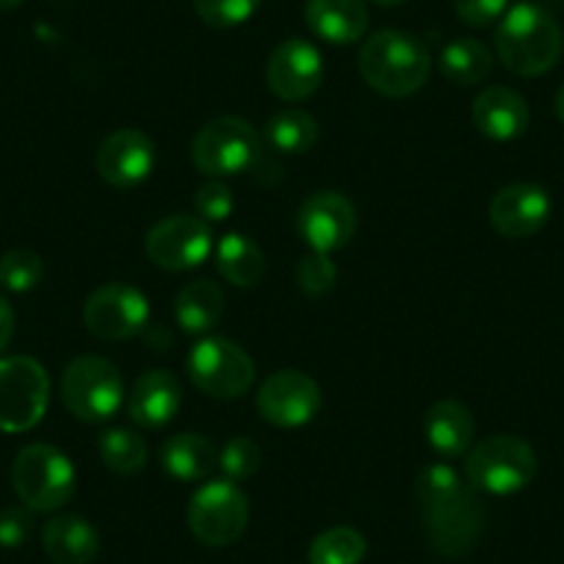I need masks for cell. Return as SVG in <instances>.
<instances>
[{"label":"cell","instance_id":"16","mask_svg":"<svg viewBox=\"0 0 564 564\" xmlns=\"http://www.w3.org/2000/svg\"><path fill=\"white\" fill-rule=\"evenodd\" d=\"M155 166V144L144 130L119 128L97 148V172L113 188H133L150 177Z\"/></svg>","mask_w":564,"mask_h":564},{"label":"cell","instance_id":"15","mask_svg":"<svg viewBox=\"0 0 564 564\" xmlns=\"http://www.w3.org/2000/svg\"><path fill=\"white\" fill-rule=\"evenodd\" d=\"M265 80L280 100H307L311 95H316L324 80L322 53L307 40L280 42L265 64Z\"/></svg>","mask_w":564,"mask_h":564},{"label":"cell","instance_id":"39","mask_svg":"<svg viewBox=\"0 0 564 564\" xmlns=\"http://www.w3.org/2000/svg\"><path fill=\"white\" fill-rule=\"evenodd\" d=\"M371 3H377V7L382 9H393V7H401V3H406V0H371Z\"/></svg>","mask_w":564,"mask_h":564},{"label":"cell","instance_id":"12","mask_svg":"<svg viewBox=\"0 0 564 564\" xmlns=\"http://www.w3.org/2000/svg\"><path fill=\"white\" fill-rule=\"evenodd\" d=\"M322 388L307 373L285 368L263 379L258 390V412L265 423L280 430L305 426L322 412Z\"/></svg>","mask_w":564,"mask_h":564},{"label":"cell","instance_id":"36","mask_svg":"<svg viewBox=\"0 0 564 564\" xmlns=\"http://www.w3.org/2000/svg\"><path fill=\"white\" fill-rule=\"evenodd\" d=\"M31 509L7 507L0 509V547H20L31 536Z\"/></svg>","mask_w":564,"mask_h":564},{"label":"cell","instance_id":"13","mask_svg":"<svg viewBox=\"0 0 564 564\" xmlns=\"http://www.w3.org/2000/svg\"><path fill=\"white\" fill-rule=\"evenodd\" d=\"M150 322V302L133 285L108 282L86 300L84 324L100 340H128Z\"/></svg>","mask_w":564,"mask_h":564},{"label":"cell","instance_id":"35","mask_svg":"<svg viewBox=\"0 0 564 564\" xmlns=\"http://www.w3.org/2000/svg\"><path fill=\"white\" fill-rule=\"evenodd\" d=\"M509 0H454V12L470 29H487L507 14Z\"/></svg>","mask_w":564,"mask_h":564},{"label":"cell","instance_id":"1","mask_svg":"<svg viewBox=\"0 0 564 564\" xmlns=\"http://www.w3.org/2000/svg\"><path fill=\"white\" fill-rule=\"evenodd\" d=\"M479 490L448 465H430L415 479V501L432 551L446 558L468 556L481 536L485 509Z\"/></svg>","mask_w":564,"mask_h":564},{"label":"cell","instance_id":"27","mask_svg":"<svg viewBox=\"0 0 564 564\" xmlns=\"http://www.w3.org/2000/svg\"><path fill=\"white\" fill-rule=\"evenodd\" d=\"M263 133L274 153L302 155L316 148L318 122L302 108H285L265 122Z\"/></svg>","mask_w":564,"mask_h":564},{"label":"cell","instance_id":"30","mask_svg":"<svg viewBox=\"0 0 564 564\" xmlns=\"http://www.w3.org/2000/svg\"><path fill=\"white\" fill-rule=\"evenodd\" d=\"M45 274V263L34 249H12L0 258V289L12 294L34 291Z\"/></svg>","mask_w":564,"mask_h":564},{"label":"cell","instance_id":"2","mask_svg":"<svg viewBox=\"0 0 564 564\" xmlns=\"http://www.w3.org/2000/svg\"><path fill=\"white\" fill-rule=\"evenodd\" d=\"M564 51L562 25L547 9L523 0L507 9L496 29L498 62L518 78H540L551 73Z\"/></svg>","mask_w":564,"mask_h":564},{"label":"cell","instance_id":"20","mask_svg":"<svg viewBox=\"0 0 564 564\" xmlns=\"http://www.w3.org/2000/svg\"><path fill=\"white\" fill-rule=\"evenodd\" d=\"M307 29L329 45H355L368 31L366 0H307Z\"/></svg>","mask_w":564,"mask_h":564},{"label":"cell","instance_id":"34","mask_svg":"<svg viewBox=\"0 0 564 564\" xmlns=\"http://www.w3.org/2000/svg\"><path fill=\"white\" fill-rule=\"evenodd\" d=\"M232 208H236V197H232L230 186L221 181H208L203 183V186L194 192V210H197V216L203 221H208V225H219V221H227L230 219Z\"/></svg>","mask_w":564,"mask_h":564},{"label":"cell","instance_id":"3","mask_svg":"<svg viewBox=\"0 0 564 564\" xmlns=\"http://www.w3.org/2000/svg\"><path fill=\"white\" fill-rule=\"evenodd\" d=\"M360 75L382 97H410L430 80L432 53L406 31L382 29L362 45Z\"/></svg>","mask_w":564,"mask_h":564},{"label":"cell","instance_id":"17","mask_svg":"<svg viewBox=\"0 0 564 564\" xmlns=\"http://www.w3.org/2000/svg\"><path fill=\"white\" fill-rule=\"evenodd\" d=\"M551 194L536 183H509L490 199V225L503 238H529L551 219Z\"/></svg>","mask_w":564,"mask_h":564},{"label":"cell","instance_id":"40","mask_svg":"<svg viewBox=\"0 0 564 564\" xmlns=\"http://www.w3.org/2000/svg\"><path fill=\"white\" fill-rule=\"evenodd\" d=\"M23 0H0V12H9V9H18Z\"/></svg>","mask_w":564,"mask_h":564},{"label":"cell","instance_id":"18","mask_svg":"<svg viewBox=\"0 0 564 564\" xmlns=\"http://www.w3.org/2000/svg\"><path fill=\"white\" fill-rule=\"evenodd\" d=\"M181 401L183 390L175 373L166 371V368H153V371L141 373L130 388L128 415L144 430H161L170 421H175Z\"/></svg>","mask_w":564,"mask_h":564},{"label":"cell","instance_id":"6","mask_svg":"<svg viewBox=\"0 0 564 564\" xmlns=\"http://www.w3.org/2000/svg\"><path fill=\"white\" fill-rule=\"evenodd\" d=\"M12 481L31 512H56L75 492V468L64 452L47 443L25 446L14 457Z\"/></svg>","mask_w":564,"mask_h":564},{"label":"cell","instance_id":"24","mask_svg":"<svg viewBox=\"0 0 564 564\" xmlns=\"http://www.w3.org/2000/svg\"><path fill=\"white\" fill-rule=\"evenodd\" d=\"M225 313V294L214 280L186 282L175 296V318L183 333L208 335Z\"/></svg>","mask_w":564,"mask_h":564},{"label":"cell","instance_id":"4","mask_svg":"<svg viewBox=\"0 0 564 564\" xmlns=\"http://www.w3.org/2000/svg\"><path fill=\"white\" fill-rule=\"evenodd\" d=\"M260 159H263V139L254 124L241 117L210 119L192 141L194 166L216 181L252 172Z\"/></svg>","mask_w":564,"mask_h":564},{"label":"cell","instance_id":"10","mask_svg":"<svg viewBox=\"0 0 564 564\" xmlns=\"http://www.w3.org/2000/svg\"><path fill=\"white\" fill-rule=\"evenodd\" d=\"M188 531L208 547H225L241 540L249 523V501L230 479L205 481L188 501Z\"/></svg>","mask_w":564,"mask_h":564},{"label":"cell","instance_id":"11","mask_svg":"<svg viewBox=\"0 0 564 564\" xmlns=\"http://www.w3.org/2000/svg\"><path fill=\"white\" fill-rule=\"evenodd\" d=\"M144 252L164 271L197 269L214 252V230L199 216H166L148 232Z\"/></svg>","mask_w":564,"mask_h":564},{"label":"cell","instance_id":"14","mask_svg":"<svg viewBox=\"0 0 564 564\" xmlns=\"http://www.w3.org/2000/svg\"><path fill=\"white\" fill-rule=\"evenodd\" d=\"M296 230L313 252H338L355 238L357 210L340 192H316L302 203Z\"/></svg>","mask_w":564,"mask_h":564},{"label":"cell","instance_id":"19","mask_svg":"<svg viewBox=\"0 0 564 564\" xmlns=\"http://www.w3.org/2000/svg\"><path fill=\"white\" fill-rule=\"evenodd\" d=\"M531 122L529 102L509 86H487L474 100V124L492 141H512Z\"/></svg>","mask_w":564,"mask_h":564},{"label":"cell","instance_id":"31","mask_svg":"<svg viewBox=\"0 0 564 564\" xmlns=\"http://www.w3.org/2000/svg\"><path fill=\"white\" fill-rule=\"evenodd\" d=\"M260 9V0H194V12L210 29H238L249 23Z\"/></svg>","mask_w":564,"mask_h":564},{"label":"cell","instance_id":"23","mask_svg":"<svg viewBox=\"0 0 564 564\" xmlns=\"http://www.w3.org/2000/svg\"><path fill=\"white\" fill-rule=\"evenodd\" d=\"M161 465L166 474L177 481H205L219 465V448L208 441L205 435H192V432H181V435L170 437L161 448Z\"/></svg>","mask_w":564,"mask_h":564},{"label":"cell","instance_id":"5","mask_svg":"<svg viewBox=\"0 0 564 564\" xmlns=\"http://www.w3.org/2000/svg\"><path fill=\"white\" fill-rule=\"evenodd\" d=\"M536 476V454L523 437L492 435L481 441L465 459V479L490 496H514Z\"/></svg>","mask_w":564,"mask_h":564},{"label":"cell","instance_id":"33","mask_svg":"<svg viewBox=\"0 0 564 564\" xmlns=\"http://www.w3.org/2000/svg\"><path fill=\"white\" fill-rule=\"evenodd\" d=\"M260 446L252 437H232L225 446L219 448V468L225 474V479L230 481H243L249 476H254V470L260 468Z\"/></svg>","mask_w":564,"mask_h":564},{"label":"cell","instance_id":"26","mask_svg":"<svg viewBox=\"0 0 564 564\" xmlns=\"http://www.w3.org/2000/svg\"><path fill=\"white\" fill-rule=\"evenodd\" d=\"M441 73L457 86H479L492 75V53L485 42L474 36H459L443 47Z\"/></svg>","mask_w":564,"mask_h":564},{"label":"cell","instance_id":"29","mask_svg":"<svg viewBox=\"0 0 564 564\" xmlns=\"http://www.w3.org/2000/svg\"><path fill=\"white\" fill-rule=\"evenodd\" d=\"M368 553L366 536L351 525L322 531L307 547V564H360Z\"/></svg>","mask_w":564,"mask_h":564},{"label":"cell","instance_id":"9","mask_svg":"<svg viewBox=\"0 0 564 564\" xmlns=\"http://www.w3.org/2000/svg\"><path fill=\"white\" fill-rule=\"evenodd\" d=\"M188 377L199 393L210 399H241L254 384V362L230 338L210 335L188 351Z\"/></svg>","mask_w":564,"mask_h":564},{"label":"cell","instance_id":"37","mask_svg":"<svg viewBox=\"0 0 564 564\" xmlns=\"http://www.w3.org/2000/svg\"><path fill=\"white\" fill-rule=\"evenodd\" d=\"M12 335H14V311L12 305L0 296V355H3V349L9 346Z\"/></svg>","mask_w":564,"mask_h":564},{"label":"cell","instance_id":"25","mask_svg":"<svg viewBox=\"0 0 564 564\" xmlns=\"http://www.w3.org/2000/svg\"><path fill=\"white\" fill-rule=\"evenodd\" d=\"M216 269L225 276L230 285L238 289H252L258 285L260 276L265 274V258L263 249L243 232H227L219 238L214 247Z\"/></svg>","mask_w":564,"mask_h":564},{"label":"cell","instance_id":"32","mask_svg":"<svg viewBox=\"0 0 564 564\" xmlns=\"http://www.w3.org/2000/svg\"><path fill=\"white\" fill-rule=\"evenodd\" d=\"M338 282V265L329 260V254L324 252H311L296 263V285L305 296H318L329 294Z\"/></svg>","mask_w":564,"mask_h":564},{"label":"cell","instance_id":"21","mask_svg":"<svg viewBox=\"0 0 564 564\" xmlns=\"http://www.w3.org/2000/svg\"><path fill=\"white\" fill-rule=\"evenodd\" d=\"M423 432H426V441H430V446L437 454H443V457H463L474 446L476 423L468 406L454 399H441L426 410Z\"/></svg>","mask_w":564,"mask_h":564},{"label":"cell","instance_id":"8","mask_svg":"<svg viewBox=\"0 0 564 564\" xmlns=\"http://www.w3.org/2000/svg\"><path fill=\"white\" fill-rule=\"evenodd\" d=\"M51 401V377L34 357L0 360V432L20 435L45 417Z\"/></svg>","mask_w":564,"mask_h":564},{"label":"cell","instance_id":"28","mask_svg":"<svg viewBox=\"0 0 564 564\" xmlns=\"http://www.w3.org/2000/svg\"><path fill=\"white\" fill-rule=\"evenodd\" d=\"M97 454L102 465L119 476H133L148 465V443L133 430H108L97 441Z\"/></svg>","mask_w":564,"mask_h":564},{"label":"cell","instance_id":"38","mask_svg":"<svg viewBox=\"0 0 564 564\" xmlns=\"http://www.w3.org/2000/svg\"><path fill=\"white\" fill-rule=\"evenodd\" d=\"M556 117H558V122L564 124V86L558 89V95H556Z\"/></svg>","mask_w":564,"mask_h":564},{"label":"cell","instance_id":"22","mask_svg":"<svg viewBox=\"0 0 564 564\" xmlns=\"http://www.w3.org/2000/svg\"><path fill=\"white\" fill-rule=\"evenodd\" d=\"M42 545L56 564H89L100 551V534L78 514H58L42 529Z\"/></svg>","mask_w":564,"mask_h":564},{"label":"cell","instance_id":"7","mask_svg":"<svg viewBox=\"0 0 564 564\" xmlns=\"http://www.w3.org/2000/svg\"><path fill=\"white\" fill-rule=\"evenodd\" d=\"M62 399L75 417L86 423L108 421L124 401V382L111 360L97 355L75 357L62 377Z\"/></svg>","mask_w":564,"mask_h":564}]
</instances>
